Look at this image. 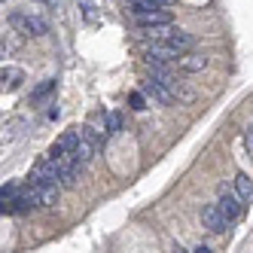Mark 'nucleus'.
Returning <instances> with one entry per match:
<instances>
[{"mask_svg":"<svg viewBox=\"0 0 253 253\" xmlns=\"http://www.w3.org/2000/svg\"><path fill=\"white\" fill-rule=\"evenodd\" d=\"M104 131L110 134V137H116V134L122 131V113H116V110L107 113V116H104Z\"/></svg>","mask_w":253,"mask_h":253,"instance_id":"12","label":"nucleus"},{"mask_svg":"<svg viewBox=\"0 0 253 253\" xmlns=\"http://www.w3.org/2000/svg\"><path fill=\"white\" fill-rule=\"evenodd\" d=\"M37 195H40V208H55L61 189H58V183H46V186L37 189Z\"/></svg>","mask_w":253,"mask_h":253,"instance_id":"9","label":"nucleus"},{"mask_svg":"<svg viewBox=\"0 0 253 253\" xmlns=\"http://www.w3.org/2000/svg\"><path fill=\"white\" fill-rule=\"evenodd\" d=\"M128 104L134 107V110H143V107H147V101H143V92H131V95H128Z\"/></svg>","mask_w":253,"mask_h":253,"instance_id":"15","label":"nucleus"},{"mask_svg":"<svg viewBox=\"0 0 253 253\" xmlns=\"http://www.w3.org/2000/svg\"><path fill=\"white\" fill-rule=\"evenodd\" d=\"M232 183H235V195H238L244 205H250L253 202V183H250V177L247 174H235Z\"/></svg>","mask_w":253,"mask_h":253,"instance_id":"8","label":"nucleus"},{"mask_svg":"<svg viewBox=\"0 0 253 253\" xmlns=\"http://www.w3.org/2000/svg\"><path fill=\"white\" fill-rule=\"evenodd\" d=\"M140 92L150 95L153 101H159L162 107H171V104H174V92H171L168 85H162L159 80H153V77H147V80L140 83Z\"/></svg>","mask_w":253,"mask_h":253,"instance_id":"3","label":"nucleus"},{"mask_svg":"<svg viewBox=\"0 0 253 253\" xmlns=\"http://www.w3.org/2000/svg\"><path fill=\"white\" fill-rule=\"evenodd\" d=\"M192 253H213V250H211V247H205V244H198V247H195Z\"/></svg>","mask_w":253,"mask_h":253,"instance_id":"17","label":"nucleus"},{"mask_svg":"<svg viewBox=\"0 0 253 253\" xmlns=\"http://www.w3.org/2000/svg\"><path fill=\"white\" fill-rule=\"evenodd\" d=\"M174 3V0H159V6H171Z\"/></svg>","mask_w":253,"mask_h":253,"instance_id":"18","label":"nucleus"},{"mask_svg":"<svg viewBox=\"0 0 253 253\" xmlns=\"http://www.w3.org/2000/svg\"><path fill=\"white\" fill-rule=\"evenodd\" d=\"M165 43H168V46H171V49L177 52L180 58H183L186 52L192 49V43H195V40H192V34H186V31H174V34H171V37H168Z\"/></svg>","mask_w":253,"mask_h":253,"instance_id":"5","label":"nucleus"},{"mask_svg":"<svg viewBox=\"0 0 253 253\" xmlns=\"http://www.w3.org/2000/svg\"><path fill=\"white\" fill-rule=\"evenodd\" d=\"M52 88H55V80H43V83H40V85L31 92V101H43V98L52 92Z\"/></svg>","mask_w":253,"mask_h":253,"instance_id":"13","label":"nucleus"},{"mask_svg":"<svg viewBox=\"0 0 253 253\" xmlns=\"http://www.w3.org/2000/svg\"><path fill=\"white\" fill-rule=\"evenodd\" d=\"M216 208L223 211V216L229 223H235V220H241V211H244V202L238 195H235L229 186H220L216 189Z\"/></svg>","mask_w":253,"mask_h":253,"instance_id":"1","label":"nucleus"},{"mask_svg":"<svg viewBox=\"0 0 253 253\" xmlns=\"http://www.w3.org/2000/svg\"><path fill=\"white\" fill-rule=\"evenodd\" d=\"M80 9H83V15H85L88 22H95V19H98V6L92 3V0H80Z\"/></svg>","mask_w":253,"mask_h":253,"instance_id":"14","label":"nucleus"},{"mask_svg":"<svg viewBox=\"0 0 253 253\" xmlns=\"http://www.w3.org/2000/svg\"><path fill=\"white\" fill-rule=\"evenodd\" d=\"M180 67H183L186 74H198V70L208 67V55L205 52H186V55L180 58Z\"/></svg>","mask_w":253,"mask_h":253,"instance_id":"6","label":"nucleus"},{"mask_svg":"<svg viewBox=\"0 0 253 253\" xmlns=\"http://www.w3.org/2000/svg\"><path fill=\"white\" fill-rule=\"evenodd\" d=\"M202 223H205V229H211V232H216V235H223V232L229 229V220L223 216V211L216 208V205H205V208H202Z\"/></svg>","mask_w":253,"mask_h":253,"instance_id":"4","label":"nucleus"},{"mask_svg":"<svg viewBox=\"0 0 253 253\" xmlns=\"http://www.w3.org/2000/svg\"><path fill=\"white\" fill-rule=\"evenodd\" d=\"M137 25H140V28H153V25H171V15H168V12H162V9H156V12H143V15H137Z\"/></svg>","mask_w":253,"mask_h":253,"instance_id":"10","label":"nucleus"},{"mask_svg":"<svg viewBox=\"0 0 253 253\" xmlns=\"http://www.w3.org/2000/svg\"><path fill=\"white\" fill-rule=\"evenodd\" d=\"M9 28L22 31V34H31V37H43V34H49V25L43 19H37V15H25V12H12L9 15Z\"/></svg>","mask_w":253,"mask_h":253,"instance_id":"2","label":"nucleus"},{"mask_svg":"<svg viewBox=\"0 0 253 253\" xmlns=\"http://www.w3.org/2000/svg\"><path fill=\"white\" fill-rule=\"evenodd\" d=\"M174 253H186V250H183V247H177V250H174Z\"/></svg>","mask_w":253,"mask_h":253,"instance_id":"19","label":"nucleus"},{"mask_svg":"<svg viewBox=\"0 0 253 253\" xmlns=\"http://www.w3.org/2000/svg\"><path fill=\"white\" fill-rule=\"evenodd\" d=\"M95 153H98V143H95V140H85V137H83V143L77 147L74 159L80 162V165H85V162H92V159H95Z\"/></svg>","mask_w":253,"mask_h":253,"instance_id":"11","label":"nucleus"},{"mask_svg":"<svg viewBox=\"0 0 253 253\" xmlns=\"http://www.w3.org/2000/svg\"><path fill=\"white\" fill-rule=\"evenodd\" d=\"M22 80H25V74L19 67H6L3 64V70H0V83H3V92H15V88L22 85Z\"/></svg>","mask_w":253,"mask_h":253,"instance_id":"7","label":"nucleus"},{"mask_svg":"<svg viewBox=\"0 0 253 253\" xmlns=\"http://www.w3.org/2000/svg\"><path fill=\"white\" fill-rule=\"evenodd\" d=\"M244 143H247V150L253 153V125H247V131H244Z\"/></svg>","mask_w":253,"mask_h":253,"instance_id":"16","label":"nucleus"}]
</instances>
